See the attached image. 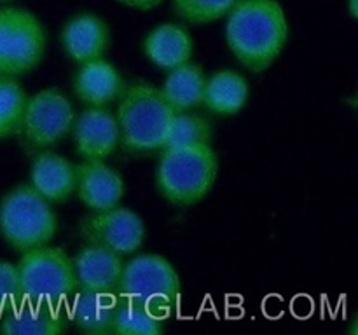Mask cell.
I'll return each instance as SVG.
<instances>
[{"mask_svg": "<svg viewBox=\"0 0 358 335\" xmlns=\"http://www.w3.org/2000/svg\"><path fill=\"white\" fill-rule=\"evenodd\" d=\"M287 37L289 24L276 0H238L227 13V44L250 72L269 68L285 47Z\"/></svg>", "mask_w": 358, "mask_h": 335, "instance_id": "cell-1", "label": "cell"}, {"mask_svg": "<svg viewBox=\"0 0 358 335\" xmlns=\"http://www.w3.org/2000/svg\"><path fill=\"white\" fill-rule=\"evenodd\" d=\"M173 114L161 89L152 84L135 82L122 89L115 115L122 149L131 154L163 149Z\"/></svg>", "mask_w": 358, "mask_h": 335, "instance_id": "cell-2", "label": "cell"}, {"mask_svg": "<svg viewBox=\"0 0 358 335\" xmlns=\"http://www.w3.org/2000/svg\"><path fill=\"white\" fill-rule=\"evenodd\" d=\"M219 159L208 143L164 149L157 166V187L164 199L178 206L201 201L212 188Z\"/></svg>", "mask_w": 358, "mask_h": 335, "instance_id": "cell-3", "label": "cell"}, {"mask_svg": "<svg viewBox=\"0 0 358 335\" xmlns=\"http://www.w3.org/2000/svg\"><path fill=\"white\" fill-rule=\"evenodd\" d=\"M115 295L164 320L180 299V278L166 258L140 255L122 267Z\"/></svg>", "mask_w": 358, "mask_h": 335, "instance_id": "cell-4", "label": "cell"}, {"mask_svg": "<svg viewBox=\"0 0 358 335\" xmlns=\"http://www.w3.org/2000/svg\"><path fill=\"white\" fill-rule=\"evenodd\" d=\"M55 211L48 199L31 185H20L0 201V234L14 250L28 251L45 246L55 237Z\"/></svg>", "mask_w": 358, "mask_h": 335, "instance_id": "cell-5", "label": "cell"}, {"mask_svg": "<svg viewBox=\"0 0 358 335\" xmlns=\"http://www.w3.org/2000/svg\"><path fill=\"white\" fill-rule=\"evenodd\" d=\"M16 267L21 300L62 306L77 290L73 262L63 248L38 246L23 251Z\"/></svg>", "mask_w": 358, "mask_h": 335, "instance_id": "cell-6", "label": "cell"}, {"mask_svg": "<svg viewBox=\"0 0 358 335\" xmlns=\"http://www.w3.org/2000/svg\"><path fill=\"white\" fill-rule=\"evenodd\" d=\"M45 31L41 21L24 9H0V75L17 77L41 63Z\"/></svg>", "mask_w": 358, "mask_h": 335, "instance_id": "cell-7", "label": "cell"}, {"mask_svg": "<svg viewBox=\"0 0 358 335\" xmlns=\"http://www.w3.org/2000/svg\"><path fill=\"white\" fill-rule=\"evenodd\" d=\"M73 107L58 89H44L27 100L20 133L30 152L58 143L73 124Z\"/></svg>", "mask_w": 358, "mask_h": 335, "instance_id": "cell-8", "label": "cell"}, {"mask_svg": "<svg viewBox=\"0 0 358 335\" xmlns=\"http://www.w3.org/2000/svg\"><path fill=\"white\" fill-rule=\"evenodd\" d=\"M79 234L86 244L128 255L142 246L145 227L135 211L114 206L84 216L79 222Z\"/></svg>", "mask_w": 358, "mask_h": 335, "instance_id": "cell-9", "label": "cell"}, {"mask_svg": "<svg viewBox=\"0 0 358 335\" xmlns=\"http://www.w3.org/2000/svg\"><path fill=\"white\" fill-rule=\"evenodd\" d=\"M76 149L84 159L105 161L119 143L117 119L103 107H91L73 119Z\"/></svg>", "mask_w": 358, "mask_h": 335, "instance_id": "cell-10", "label": "cell"}, {"mask_svg": "<svg viewBox=\"0 0 358 335\" xmlns=\"http://www.w3.org/2000/svg\"><path fill=\"white\" fill-rule=\"evenodd\" d=\"M76 173L79 199L87 208L100 211L119 204L124 194V181L105 161L86 159L76 166Z\"/></svg>", "mask_w": 358, "mask_h": 335, "instance_id": "cell-11", "label": "cell"}, {"mask_svg": "<svg viewBox=\"0 0 358 335\" xmlns=\"http://www.w3.org/2000/svg\"><path fill=\"white\" fill-rule=\"evenodd\" d=\"M63 49L73 61L86 63L101 58L108 47V27L96 14H77L62 30Z\"/></svg>", "mask_w": 358, "mask_h": 335, "instance_id": "cell-12", "label": "cell"}, {"mask_svg": "<svg viewBox=\"0 0 358 335\" xmlns=\"http://www.w3.org/2000/svg\"><path fill=\"white\" fill-rule=\"evenodd\" d=\"M62 306L44 302H21L10 306L0 323V332L9 335H58L66 330Z\"/></svg>", "mask_w": 358, "mask_h": 335, "instance_id": "cell-13", "label": "cell"}, {"mask_svg": "<svg viewBox=\"0 0 358 335\" xmlns=\"http://www.w3.org/2000/svg\"><path fill=\"white\" fill-rule=\"evenodd\" d=\"M77 285L80 288L96 290V292H115L124 264L121 255L100 246H91L79 251L73 258Z\"/></svg>", "mask_w": 358, "mask_h": 335, "instance_id": "cell-14", "label": "cell"}, {"mask_svg": "<svg viewBox=\"0 0 358 335\" xmlns=\"http://www.w3.org/2000/svg\"><path fill=\"white\" fill-rule=\"evenodd\" d=\"M124 89L117 70L105 59H91L83 65L73 79V91L83 103L90 107H105L121 96Z\"/></svg>", "mask_w": 358, "mask_h": 335, "instance_id": "cell-15", "label": "cell"}, {"mask_svg": "<svg viewBox=\"0 0 358 335\" xmlns=\"http://www.w3.org/2000/svg\"><path fill=\"white\" fill-rule=\"evenodd\" d=\"M31 187L48 201H65L77 187L76 166L58 154H38L31 164Z\"/></svg>", "mask_w": 358, "mask_h": 335, "instance_id": "cell-16", "label": "cell"}, {"mask_svg": "<svg viewBox=\"0 0 358 335\" xmlns=\"http://www.w3.org/2000/svg\"><path fill=\"white\" fill-rule=\"evenodd\" d=\"M73 293L76 295L70 306V321L86 334H112V320L119 300L115 292L80 288Z\"/></svg>", "mask_w": 358, "mask_h": 335, "instance_id": "cell-17", "label": "cell"}, {"mask_svg": "<svg viewBox=\"0 0 358 335\" xmlns=\"http://www.w3.org/2000/svg\"><path fill=\"white\" fill-rule=\"evenodd\" d=\"M145 54L159 68L171 70L189 61L192 56V37L184 27L173 23L154 28L143 42Z\"/></svg>", "mask_w": 358, "mask_h": 335, "instance_id": "cell-18", "label": "cell"}, {"mask_svg": "<svg viewBox=\"0 0 358 335\" xmlns=\"http://www.w3.org/2000/svg\"><path fill=\"white\" fill-rule=\"evenodd\" d=\"M205 82L201 66L185 61L171 68L170 75L164 80L161 94L173 108V112L191 110L203 103Z\"/></svg>", "mask_w": 358, "mask_h": 335, "instance_id": "cell-19", "label": "cell"}, {"mask_svg": "<svg viewBox=\"0 0 358 335\" xmlns=\"http://www.w3.org/2000/svg\"><path fill=\"white\" fill-rule=\"evenodd\" d=\"M248 100V84L240 73L222 70L205 82L203 103L219 115L238 114Z\"/></svg>", "mask_w": 358, "mask_h": 335, "instance_id": "cell-20", "label": "cell"}, {"mask_svg": "<svg viewBox=\"0 0 358 335\" xmlns=\"http://www.w3.org/2000/svg\"><path fill=\"white\" fill-rule=\"evenodd\" d=\"M163 321V318L145 307L119 299L112 320V332L121 335H157L164 330Z\"/></svg>", "mask_w": 358, "mask_h": 335, "instance_id": "cell-21", "label": "cell"}, {"mask_svg": "<svg viewBox=\"0 0 358 335\" xmlns=\"http://www.w3.org/2000/svg\"><path fill=\"white\" fill-rule=\"evenodd\" d=\"M27 100L14 77L0 75V140L20 133Z\"/></svg>", "mask_w": 358, "mask_h": 335, "instance_id": "cell-22", "label": "cell"}, {"mask_svg": "<svg viewBox=\"0 0 358 335\" xmlns=\"http://www.w3.org/2000/svg\"><path fill=\"white\" fill-rule=\"evenodd\" d=\"M212 142V128L203 117L194 114H180L175 112L164 136L163 149L171 147L196 145V143Z\"/></svg>", "mask_w": 358, "mask_h": 335, "instance_id": "cell-23", "label": "cell"}, {"mask_svg": "<svg viewBox=\"0 0 358 335\" xmlns=\"http://www.w3.org/2000/svg\"><path fill=\"white\" fill-rule=\"evenodd\" d=\"M238 0H173L178 17L191 24H205L226 16Z\"/></svg>", "mask_w": 358, "mask_h": 335, "instance_id": "cell-24", "label": "cell"}, {"mask_svg": "<svg viewBox=\"0 0 358 335\" xmlns=\"http://www.w3.org/2000/svg\"><path fill=\"white\" fill-rule=\"evenodd\" d=\"M21 299L17 267L10 262L0 260V311L14 306Z\"/></svg>", "mask_w": 358, "mask_h": 335, "instance_id": "cell-25", "label": "cell"}, {"mask_svg": "<svg viewBox=\"0 0 358 335\" xmlns=\"http://www.w3.org/2000/svg\"><path fill=\"white\" fill-rule=\"evenodd\" d=\"M117 2L122 3V6L133 7V9L150 10V9H154V7L159 6L163 0H117Z\"/></svg>", "mask_w": 358, "mask_h": 335, "instance_id": "cell-26", "label": "cell"}, {"mask_svg": "<svg viewBox=\"0 0 358 335\" xmlns=\"http://www.w3.org/2000/svg\"><path fill=\"white\" fill-rule=\"evenodd\" d=\"M348 7H350V14H352V17H357L358 16L357 0H348Z\"/></svg>", "mask_w": 358, "mask_h": 335, "instance_id": "cell-27", "label": "cell"}, {"mask_svg": "<svg viewBox=\"0 0 358 335\" xmlns=\"http://www.w3.org/2000/svg\"><path fill=\"white\" fill-rule=\"evenodd\" d=\"M0 2H6V0H0Z\"/></svg>", "mask_w": 358, "mask_h": 335, "instance_id": "cell-28", "label": "cell"}]
</instances>
